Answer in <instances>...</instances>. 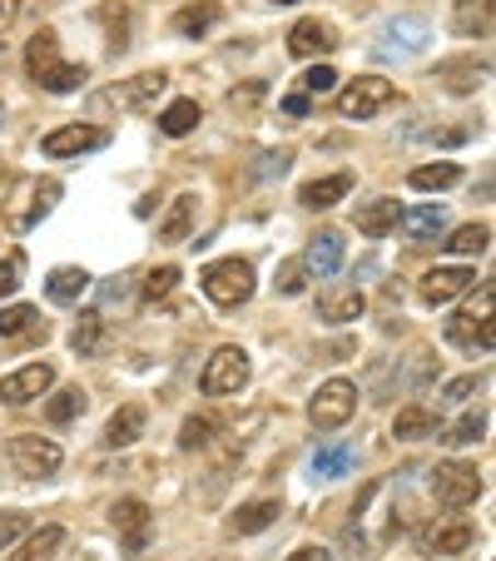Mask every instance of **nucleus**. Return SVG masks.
Masks as SVG:
<instances>
[{"instance_id": "nucleus-1", "label": "nucleus", "mask_w": 496, "mask_h": 561, "mask_svg": "<svg viewBox=\"0 0 496 561\" xmlns=\"http://www.w3.org/2000/svg\"><path fill=\"white\" fill-rule=\"evenodd\" d=\"M25 70H31V80L41 90H50V95H74V90L90 80L85 65H70L60 55V35L55 31L31 35V45H25Z\"/></svg>"}, {"instance_id": "nucleus-2", "label": "nucleus", "mask_w": 496, "mask_h": 561, "mask_svg": "<svg viewBox=\"0 0 496 561\" xmlns=\"http://www.w3.org/2000/svg\"><path fill=\"white\" fill-rule=\"evenodd\" d=\"M60 199V180H41V174H25V180L11 184V199H5V224L15 233H31L45 214Z\"/></svg>"}, {"instance_id": "nucleus-3", "label": "nucleus", "mask_w": 496, "mask_h": 561, "mask_svg": "<svg viewBox=\"0 0 496 561\" xmlns=\"http://www.w3.org/2000/svg\"><path fill=\"white\" fill-rule=\"evenodd\" d=\"M492 284H482V294H476V304H466L462 313L447 323V339L457 343V348H472V353H492L496 348V318H492Z\"/></svg>"}, {"instance_id": "nucleus-4", "label": "nucleus", "mask_w": 496, "mask_h": 561, "mask_svg": "<svg viewBox=\"0 0 496 561\" xmlns=\"http://www.w3.org/2000/svg\"><path fill=\"white\" fill-rule=\"evenodd\" d=\"M199 284L219 308H239L254 298V264L249 259H219V264L204 268Z\"/></svg>"}, {"instance_id": "nucleus-5", "label": "nucleus", "mask_w": 496, "mask_h": 561, "mask_svg": "<svg viewBox=\"0 0 496 561\" xmlns=\"http://www.w3.org/2000/svg\"><path fill=\"white\" fill-rule=\"evenodd\" d=\"M353 413H358V382H348V378H327L313 392V403H308V423L318 433H338Z\"/></svg>"}, {"instance_id": "nucleus-6", "label": "nucleus", "mask_w": 496, "mask_h": 561, "mask_svg": "<svg viewBox=\"0 0 496 561\" xmlns=\"http://www.w3.org/2000/svg\"><path fill=\"white\" fill-rule=\"evenodd\" d=\"M427 41H432V25H427L423 15H397V21H388L378 31L372 50H378L382 60H407V55H423Z\"/></svg>"}, {"instance_id": "nucleus-7", "label": "nucleus", "mask_w": 496, "mask_h": 561, "mask_svg": "<svg viewBox=\"0 0 496 561\" xmlns=\"http://www.w3.org/2000/svg\"><path fill=\"white\" fill-rule=\"evenodd\" d=\"M392 100H397L392 80H382V75H362V80H353V85L338 95V115L343 119H372L378 110H388Z\"/></svg>"}, {"instance_id": "nucleus-8", "label": "nucleus", "mask_w": 496, "mask_h": 561, "mask_svg": "<svg viewBox=\"0 0 496 561\" xmlns=\"http://www.w3.org/2000/svg\"><path fill=\"white\" fill-rule=\"evenodd\" d=\"M243 382H249V353L233 348V343H223V348L204 363L199 388L209 392V398H229V392H239Z\"/></svg>"}, {"instance_id": "nucleus-9", "label": "nucleus", "mask_w": 496, "mask_h": 561, "mask_svg": "<svg viewBox=\"0 0 496 561\" xmlns=\"http://www.w3.org/2000/svg\"><path fill=\"white\" fill-rule=\"evenodd\" d=\"M432 492L447 507H472V502L482 497V472H476L472 462H442L432 472Z\"/></svg>"}, {"instance_id": "nucleus-10", "label": "nucleus", "mask_w": 496, "mask_h": 561, "mask_svg": "<svg viewBox=\"0 0 496 561\" xmlns=\"http://www.w3.org/2000/svg\"><path fill=\"white\" fill-rule=\"evenodd\" d=\"M11 462L21 477H55L65 462V453L50 443V437H35V433H21L11 443Z\"/></svg>"}, {"instance_id": "nucleus-11", "label": "nucleus", "mask_w": 496, "mask_h": 561, "mask_svg": "<svg viewBox=\"0 0 496 561\" xmlns=\"http://www.w3.org/2000/svg\"><path fill=\"white\" fill-rule=\"evenodd\" d=\"M105 145H109V129H100V125H65V129H50L41 149L50 159H80V154L105 149Z\"/></svg>"}, {"instance_id": "nucleus-12", "label": "nucleus", "mask_w": 496, "mask_h": 561, "mask_svg": "<svg viewBox=\"0 0 496 561\" xmlns=\"http://www.w3.org/2000/svg\"><path fill=\"white\" fill-rule=\"evenodd\" d=\"M476 284V268H462V264H452V268H427L423 278H417V294H423V304H452V298H462L466 288Z\"/></svg>"}, {"instance_id": "nucleus-13", "label": "nucleus", "mask_w": 496, "mask_h": 561, "mask_svg": "<svg viewBox=\"0 0 496 561\" xmlns=\"http://www.w3.org/2000/svg\"><path fill=\"white\" fill-rule=\"evenodd\" d=\"M55 388V368L50 363H31V368L11 373V378H0V403H11V408H25L35 403L41 392Z\"/></svg>"}, {"instance_id": "nucleus-14", "label": "nucleus", "mask_w": 496, "mask_h": 561, "mask_svg": "<svg viewBox=\"0 0 496 561\" xmlns=\"http://www.w3.org/2000/svg\"><path fill=\"white\" fill-rule=\"evenodd\" d=\"M109 517H115V531H119V541H125L129 551L149 547V527H154V517H149V507L139 497H119Z\"/></svg>"}, {"instance_id": "nucleus-15", "label": "nucleus", "mask_w": 496, "mask_h": 561, "mask_svg": "<svg viewBox=\"0 0 496 561\" xmlns=\"http://www.w3.org/2000/svg\"><path fill=\"white\" fill-rule=\"evenodd\" d=\"M288 50H293L298 60H313V55H333V50H338V35H333V25H327V21L308 15V21H298L293 31H288Z\"/></svg>"}, {"instance_id": "nucleus-16", "label": "nucleus", "mask_w": 496, "mask_h": 561, "mask_svg": "<svg viewBox=\"0 0 496 561\" xmlns=\"http://www.w3.org/2000/svg\"><path fill=\"white\" fill-rule=\"evenodd\" d=\"M486 75H492V65L476 60V55H462V60H442V65H437V80H442L452 95H472L476 85H486Z\"/></svg>"}, {"instance_id": "nucleus-17", "label": "nucleus", "mask_w": 496, "mask_h": 561, "mask_svg": "<svg viewBox=\"0 0 496 561\" xmlns=\"http://www.w3.org/2000/svg\"><path fill=\"white\" fill-rule=\"evenodd\" d=\"M164 90H170V75H164V70H145V75H135L129 85H119L109 100H119V105H129V110H149L159 95H164Z\"/></svg>"}, {"instance_id": "nucleus-18", "label": "nucleus", "mask_w": 496, "mask_h": 561, "mask_svg": "<svg viewBox=\"0 0 496 561\" xmlns=\"http://www.w3.org/2000/svg\"><path fill=\"white\" fill-rule=\"evenodd\" d=\"M303 264H308V274H318V278H333L343 268V233H318L313 244H308V254H303Z\"/></svg>"}, {"instance_id": "nucleus-19", "label": "nucleus", "mask_w": 496, "mask_h": 561, "mask_svg": "<svg viewBox=\"0 0 496 561\" xmlns=\"http://www.w3.org/2000/svg\"><path fill=\"white\" fill-rule=\"evenodd\" d=\"M194 214H199V199H194V194H180V199L170 204V214L159 219V244H184L194 229Z\"/></svg>"}, {"instance_id": "nucleus-20", "label": "nucleus", "mask_w": 496, "mask_h": 561, "mask_svg": "<svg viewBox=\"0 0 496 561\" xmlns=\"http://www.w3.org/2000/svg\"><path fill=\"white\" fill-rule=\"evenodd\" d=\"M145 423H149V413L139 403H125L115 417L105 423V447H129V443H139L145 437Z\"/></svg>"}, {"instance_id": "nucleus-21", "label": "nucleus", "mask_w": 496, "mask_h": 561, "mask_svg": "<svg viewBox=\"0 0 496 561\" xmlns=\"http://www.w3.org/2000/svg\"><path fill=\"white\" fill-rule=\"evenodd\" d=\"M397 219H402L397 199H368V204H358V229L368 233V239H388V233L397 229Z\"/></svg>"}, {"instance_id": "nucleus-22", "label": "nucleus", "mask_w": 496, "mask_h": 561, "mask_svg": "<svg viewBox=\"0 0 496 561\" xmlns=\"http://www.w3.org/2000/svg\"><path fill=\"white\" fill-rule=\"evenodd\" d=\"M348 190H353V174H327V180L303 184V190H298V204H303V209H333Z\"/></svg>"}, {"instance_id": "nucleus-23", "label": "nucleus", "mask_w": 496, "mask_h": 561, "mask_svg": "<svg viewBox=\"0 0 496 561\" xmlns=\"http://www.w3.org/2000/svg\"><path fill=\"white\" fill-rule=\"evenodd\" d=\"M219 21H223V5H219V0H199V5H184V11L174 15V31L189 35V41H199V35H209Z\"/></svg>"}, {"instance_id": "nucleus-24", "label": "nucleus", "mask_w": 496, "mask_h": 561, "mask_svg": "<svg viewBox=\"0 0 496 561\" xmlns=\"http://www.w3.org/2000/svg\"><path fill=\"white\" fill-rule=\"evenodd\" d=\"M353 462H358V447L353 443H333V447H318L313 453V477L318 482H333V477H348Z\"/></svg>"}, {"instance_id": "nucleus-25", "label": "nucleus", "mask_w": 496, "mask_h": 561, "mask_svg": "<svg viewBox=\"0 0 496 561\" xmlns=\"http://www.w3.org/2000/svg\"><path fill=\"white\" fill-rule=\"evenodd\" d=\"M362 308H368V298H362L358 288H333V294L318 298V313H323L327 323H353V318H362Z\"/></svg>"}, {"instance_id": "nucleus-26", "label": "nucleus", "mask_w": 496, "mask_h": 561, "mask_svg": "<svg viewBox=\"0 0 496 561\" xmlns=\"http://www.w3.org/2000/svg\"><path fill=\"white\" fill-rule=\"evenodd\" d=\"M274 517H278V502H274V497L249 502V507H239V512L229 517V531H233V537H254V531L274 527Z\"/></svg>"}, {"instance_id": "nucleus-27", "label": "nucleus", "mask_w": 496, "mask_h": 561, "mask_svg": "<svg viewBox=\"0 0 496 561\" xmlns=\"http://www.w3.org/2000/svg\"><path fill=\"white\" fill-rule=\"evenodd\" d=\"M392 437H437V408L412 403L392 417Z\"/></svg>"}, {"instance_id": "nucleus-28", "label": "nucleus", "mask_w": 496, "mask_h": 561, "mask_svg": "<svg viewBox=\"0 0 496 561\" xmlns=\"http://www.w3.org/2000/svg\"><path fill=\"white\" fill-rule=\"evenodd\" d=\"M199 119H204L199 100H174V105L159 115V129H164L170 139H184V135H194V129H199Z\"/></svg>"}, {"instance_id": "nucleus-29", "label": "nucleus", "mask_w": 496, "mask_h": 561, "mask_svg": "<svg viewBox=\"0 0 496 561\" xmlns=\"http://www.w3.org/2000/svg\"><path fill=\"white\" fill-rule=\"evenodd\" d=\"M402 224H407V233L417 244H427V239H437L447 229V214H442V204H417V209L402 214Z\"/></svg>"}, {"instance_id": "nucleus-30", "label": "nucleus", "mask_w": 496, "mask_h": 561, "mask_svg": "<svg viewBox=\"0 0 496 561\" xmlns=\"http://www.w3.org/2000/svg\"><path fill=\"white\" fill-rule=\"evenodd\" d=\"M25 333H41V339H45L41 313H35L31 304H11V308H0V339H25Z\"/></svg>"}, {"instance_id": "nucleus-31", "label": "nucleus", "mask_w": 496, "mask_h": 561, "mask_svg": "<svg viewBox=\"0 0 496 561\" xmlns=\"http://www.w3.org/2000/svg\"><path fill=\"white\" fill-rule=\"evenodd\" d=\"M457 35H486L492 31V0H457V15H452Z\"/></svg>"}, {"instance_id": "nucleus-32", "label": "nucleus", "mask_w": 496, "mask_h": 561, "mask_svg": "<svg viewBox=\"0 0 496 561\" xmlns=\"http://www.w3.org/2000/svg\"><path fill=\"white\" fill-rule=\"evenodd\" d=\"M90 288V274L85 268H55L50 278H45V294L55 298V304H74V298Z\"/></svg>"}, {"instance_id": "nucleus-33", "label": "nucleus", "mask_w": 496, "mask_h": 561, "mask_svg": "<svg viewBox=\"0 0 496 561\" xmlns=\"http://www.w3.org/2000/svg\"><path fill=\"white\" fill-rule=\"evenodd\" d=\"M457 180H462V170H457L452 159H437V164H417L412 170V190H452Z\"/></svg>"}, {"instance_id": "nucleus-34", "label": "nucleus", "mask_w": 496, "mask_h": 561, "mask_svg": "<svg viewBox=\"0 0 496 561\" xmlns=\"http://www.w3.org/2000/svg\"><path fill=\"white\" fill-rule=\"evenodd\" d=\"M100 343H105V318L80 313V323H74V333H70V348L80 353V358H90V353H100Z\"/></svg>"}, {"instance_id": "nucleus-35", "label": "nucleus", "mask_w": 496, "mask_h": 561, "mask_svg": "<svg viewBox=\"0 0 496 561\" xmlns=\"http://www.w3.org/2000/svg\"><path fill=\"white\" fill-rule=\"evenodd\" d=\"M85 403H90V398L80 388H60L50 403H45V417H50L55 427H65V423H74V417L85 413Z\"/></svg>"}, {"instance_id": "nucleus-36", "label": "nucleus", "mask_w": 496, "mask_h": 561, "mask_svg": "<svg viewBox=\"0 0 496 561\" xmlns=\"http://www.w3.org/2000/svg\"><path fill=\"white\" fill-rule=\"evenodd\" d=\"M423 541H427V551H442V557H452V551H466V547H472V527H466V522H452V527H432Z\"/></svg>"}, {"instance_id": "nucleus-37", "label": "nucleus", "mask_w": 496, "mask_h": 561, "mask_svg": "<svg viewBox=\"0 0 496 561\" xmlns=\"http://www.w3.org/2000/svg\"><path fill=\"white\" fill-rule=\"evenodd\" d=\"M214 433H219V417L194 413V417H184V427H180V447L184 453H199V447L214 443Z\"/></svg>"}, {"instance_id": "nucleus-38", "label": "nucleus", "mask_w": 496, "mask_h": 561, "mask_svg": "<svg viewBox=\"0 0 496 561\" xmlns=\"http://www.w3.org/2000/svg\"><path fill=\"white\" fill-rule=\"evenodd\" d=\"M60 547H65V531H60V527H41L21 551H15L11 561H50Z\"/></svg>"}, {"instance_id": "nucleus-39", "label": "nucleus", "mask_w": 496, "mask_h": 561, "mask_svg": "<svg viewBox=\"0 0 496 561\" xmlns=\"http://www.w3.org/2000/svg\"><path fill=\"white\" fill-rule=\"evenodd\" d=\"M452 254H486V244H492V229L486 224H462V229L452 233V239H442Z\"/></svg>"}, {"instance_id": "nucleus-40", "label": "nucleus", "mask_w": 496, "mask_h": 561, "mask_svg": "<svg viewBox=\"0 0 496 561\" xmlns=\"http://www.w3.org/2000/svg\"><path fill=\"white\" fill-rule=\"evenodd\" d=\"M482 433H486V413H462L452 427L442 433V443L447 447H466V443H482Z\"/></svg>"}, {"instance_id": "nucleus-41", "label": "nucleus", "mask_w": 496, "mask_h": 561, "mask_svg": "<svg viewBox=\"0 0 496 561\" xmlns=\"http://www.w3.org/2000/svg\"><path fill=\"white\" fill-rule=\"evenodd\" d=\"M174 288H180V268H174V264L149 268V278H145V304H159V298H170Z\"/></svg>"}, {"instance_id": "nucleus-42", "label": "nucleus", "mask_w": 496, "mask_h": 561, "mask_svg": "<svg viewBox=\"0 0 496 561\" xmlns=\"http://www.w3.org/2000/svg\"><path fill=\"white\" fill-rule=\"evenodd\" d=\"M21 284H25V254L21 249H11V254L0 259V298H11Z\"/></svg>"}, {"instance_id": "nucleus-43", "label": "nucleus", "mask_w": 496, "mask_h": 561, "mask_svg": "<svg viewBox=\"0 0 496 561\" xmlns=\"http://www.w3.org/2000/svg\"><path fill=\"white\" fill-rule=\"evenodd\" d=\"M278 294H303L308 288V264L303 259H288V264H278Z\"/></svg>"}, {"instance_id": "nucleus-44", "label": "nucleus", "mask_w": 496, "mask_h": 561, "mask_svg": "<svg viewBox=\"0 0 496 561\" xmlns=\"http://www.w3.org/2000/svg\"><path fill=\"white\" fill-rule=\"evenodd\" d=\"M298 85H303V95H327V90L338 85V70H333V65H313Z\"/></svg>"}, {"instance_id": "nucleus-45", "label": "nucleus", "mask_w": 496, "mask_h": 561, "mask_svg": "<svg viewBox=\"0 0 496 561\" xmlns=\"http://www.w3.org/2000/svg\"><path fill=\"white\" fill-rule=\"evenodd\" d=\"M476 388H482V373H466V378H452V382H447L442 398H447V403H466Z\"/></svg>"}, {"instance_id": "nucleus-46", "label": "nucleus", "mask_w": 496, "mask_h": 561, "mask_svg": "<svg viewBox=\"0 0 496 561\" xmlns=\"http://www.w3.org/2000/svg\"><path fill=\"white\" fill-rule=\"evenodd\" d=\"M412 139H427V145H466V129H442V125H427V129H412Z\"/></svg>"}, {"instance_id": "nucleus-47", "label": "nucleus", "mask_w": 496, "mask_h": 561, "mask_svg": "<svg viewBox=\"0 0 496 561\" xmlns=\"http://www.w3.org/2000/svg\"><path fill=\"white\" fill-rule=\"evenodd\" d=\"M288 164H293V154H288V149H278V154H258L254 174H258V180H274V174H288Z\"/></svg>"}, {"instance_id": "nucleus-48", "label": "nucleus", "mask_w": 496, "mask_h": 561, "mask_svg": "<svg viewBox=\"0 0 496 561\" xmlns=\"http://www.w3.org/2000/svg\"><path fill=\"white\" fill-rule=\"evenodd\" d=\"M25 527H31V517H25V512H0V547H11Z\"/></svg>"}, {"instance_id": "nucleus-49", "label": "nucleus", "mask_w": 496, "mask_h": 561, "mask_svg": "<svg viewBox=\"0 0 496 561\" xmlns=\"http://www.w3.org/2000/svg\"><path fill=\"white\" fill-rule=\"evenodd\" d=\"M258 100H264V85H258V80H254V85H243V90H233V95H229V105H233V110H254V105H258Z\"/></svg>"}, {"instance_id": "nucleus-50", "label": "nucleus", "mask_w": 496, "mask_h": 561, "mask_svg": "<svg viewBox=\"0 0 496 561\" xmlns=\"http://www.w3.org/2000/svg\"><path fill=\"white\" fill-rule=\"evenodd\" d=\"M284 110H288V115H293V119H303L308 110H313V100H308L303 90H298V95H288V100H284Z\"/></svg>"}, {"instance_id": "nucleus-51", "label": "nucleus", "mask_w": 496, "mask_h": 561, "mask_svg": "<svg viewBox=\"0 0 496 561\" xmlns=\"http://www.w3.org/2000/svg\"><path fill=\"white\" fill-rule=\"evenodd\" d=\"M288 561H327V551H323V547H298Z\"/></svg>"}, {"instance_id": "nucleus-52", "label": "nucleus", "mask_w": 496, "mask_h": 561, "mask_svg": "<svg viewBox=\"0 0 496 561\" xmlns=\"http://www.w3.org/2000/svg\"><path fill=\"white\" fill-rule=\"evenodd\" d=\"M15 11H21V0H0V31L15 21Z\"/></svg>"}, {"instance_id": "nucleus-53", "label": "nucleus", "mask_w": 496, "mask_h": 561, "mask_svg": "<svg viewBox=\"0 0 496 561\" xmlns=\"http://www.w3.org/2000/svg\"><path fill=\"white\" fill-rule=\"evenodd\" d=\"M278 5H288V0H278Z\"/></svg>"}]
</instances>
